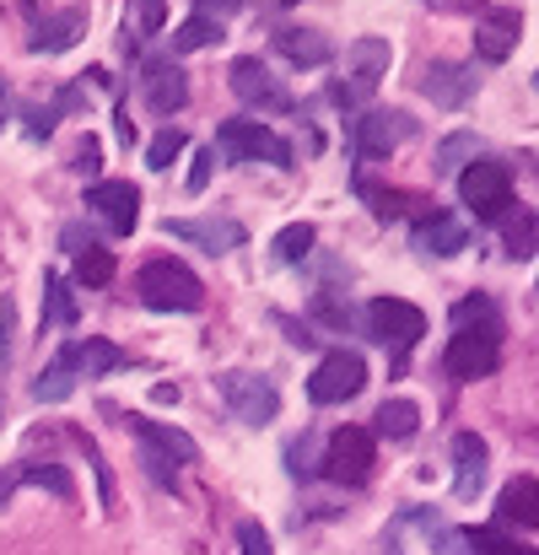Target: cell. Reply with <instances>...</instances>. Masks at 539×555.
I'll return each instance as SVG.
<instances>
[{
    "mask_svg": "<svg viewBox=\"0 0 539 555\" xmlns=\"http://www.w3.org/2000/svg\"><path fill=\"white\" fill-rule=\"evenodd\" d=\"M502 362V313L491 297H475V302H459L453 308V340L442 351V367L459 383H475V377H491Z\"/></svg>",
    "mask_w": 539,
    "mask_h": 555,
    "instance_id": "6da1fadb",
    "label": "cell"
},
{
    "mask_svg": "<svg viewBox=\"0 0 539 555\" xmlns=\"http://www.w3.org/2000/svg\"><path fill=\"white\" fill-rule=\"evenodd\" d=\"M136 297L152 308V313H194L205 302V286L200 275L183 264V259H152L141 275H136Z\"/></svg>",
    "mask_w": 539,
    "mask_h": 555,
    "instance_id": "7a4b0ae2",
    "label": "cell"
},
{
    "mask_svg": "<svg viewBox=\"0 0 539 555\" xmlns=\"http://www.w3.org/2000/svg\"><path fill=\"white\" fill-rule=\"evenodd\" d=\"M221 163H270V168H292V146L259 125V119H227L216 130V146H210Z\"/></svg>",
    "mask_w": 539,
    "mask_h": 555,
    "instance_id": "3957f363",
    "label": "cell"
},
{
    "mask_svg": "<svg viewBox=\"0 0 539 555\" xmlns=\"http://www.w3.org/2000/svg\"><path fill=\"white\" fill-rule=\"evenodd\" d=\"M459 199L475 210V221H502L513 210V173L491 157H475L459 168Z\"/></svg>",
    "mask_w": 539,
    "mask_h": 555,
    "instance_id": "277c9868",
    "label": "cell"
},
{
    "mask_svg": "<svg viewBox=\"0 0 539 555\" xmlns=\"http://www.w3.org/2000/svg\"><path fill=\"white\" fill-rule=\"evenodd\" d=\"M410 135H415V119L405 108H367L357 125H351V152H357L361 163H388Z\"/></svg>",
    "mask_w": 539,
    "mask_h": 555,
    "instance_id": "5b68a950",
    "label": "cell"
},
{
    "mask_svg": "<svg viewBox=\"0 0 539 555\" xmlns=\"http://www.w3.org/2000/svg\"><path fill=\"white\" fill-rule=\"evenodd\" d=\"M388 60H394V49H388V38H357L351 49H346V81L330 92L341 108H361L372 92H377V81L388 76Z\"/></svg>",
    "mask_w": 539,
    "mask_h": 555,
    "instance_id": "8992f818",
    "label": "cell"
},
{
    "mask_svg": "<svg viewBox=\"0 0 539 555\" xmlns=\"http://www.w3.org/2000/svg\"><path fill=\"white\" fill-rule=\"evenodd\" d=\"M367 330H372V340H377L383 351L405 357V351L426 335V313H421L415 302H405V297H377V302L367 308Z\"/></svg>",
    "mask_w": 539,
    "mask_h": 555,
    "instance_id": "52a82bcc",
    "label": "cell"
},
{
    "mask_svg": "<svg viewBox=\"0 0 539 555\" xmlns=\"http://www.w3.org/2000/svg\"><path fill=\"white\" fill-rule=\"evenodd\" d=\"M130 431L146 442V448H141V453H146V469H152L163 486H174V464H194V459H200L194 437H183L179 426H163V421L130 415Z\"/></svg>",
    "mask_w": 539,
    "mask_h": 555,
    "instance_id": "ba28073f",
    "label": "cell"
},
{
    "mask_svg": "<svg viewBox=\"0 0 539 555\" xmlns=\"http://www.w3.org/2000/svg\"><path fill=\"white\" fill-rule=\"evenodd\" d=\"M221 399H227V410H232L243 426H270V421L281 415V393H275V383L259 377V372H227V377H221Z\"/></svg>",
    "mask_w": 539,
    "mask_h": 555,
    "instance_id": "9c48e42d",
    "label": "cell"
},
{
    "mask_svg": "<svg viewBox=\"0 0 539 555\" xmlns=\"http://www.w3.org/2000/svg\"><path fill=\"white\" fill-rule=\"evenodd\" d=\"M372 459H377V448H372V431L367 426H341L335 437H330V448H324V475L335 480V486H361L367 475H372Z\"/></svg>",
    "mask_w": 539,
    "mask_h": 555,
    "instance_id": "30bf717a",
    "label": "cell"
},
{
    "mask_svg": "<svg viewBox=\"0 0 539 555\" xmlns=\"http://www.w3.org/2000/svg\"><path fill=\"white\" fill-rule=\"evenodd\" d=\"M361 388H367V362L357 351H330L308 377V399L313 404H346V399H357Z\"/></svg>",
    "mask_w": 539,
    "mask_h": 555,
    "instance_id": "8fae6325",
    "label": "cell"
},
{
    "mask_svg": "<svg viewBox=\"0 0 539 555\" xmlns=\"http://www.w3.org/2000/svg\"><path fill=\"white\" fill-rule=\"evenodd\" d=\"M232 92H238L248 108H259V114H292V108H297V98H292L259 60H238V65H232Z\"/></svg>",
    "mask_w": 539,
    "mask_h": 555,
    "instance_id": "7c38bea8",
    "label": "cell"
},
{
    "mask_svg": "<svg viewBox=\"0 0 539 555\" xmlns=\"http://www.w3.org/2000/svg\"><path fill=\"white\" fill-rule=\"evenodd\" d=\"M87 210H98V221L108 232H136V221H141V189L125 184V179H103V184L87 189Z\"/></svg>",
    "mask_w": 539,
    "mask_h": 555,
    "instance_id": "4fadbf2b",
    "label": "cell"
},
{
    "mask_svg": "<svg viewBox=\"0 0 539 555\" xmlns=\"http://www.w3.org/2000/svg\"><path fill=\"white\" fill-rule=\"evenodd\" d=\"M518 33H524V16H518L513 5H497V11H486V16L475 22V54H480L486 65H502V60L518 49Z\"/></svg>",
    "mask_w": 539,
    "mask_h": 555,
    "instance_id": "5bb4252c",
    "label": "cell"
},
{
    "mask_svg": "<svg viewBox=\"0 0 539 555\" xmlns=\"http://www.w3.org/2000/svg\"><path fill=\"white\" fill-rule=\"evenodd\" d=\"M421 92L437 103V108H464L475 98V70L470 65H453V60H432L426 76H421Z\"/></svg>",
    "mask_w": 539,
    "mask_h": 555,
    "instance_id": "9a60e30c",
    "label": "cell"
},
{
    "mask_svg": "<svg viewBox=\"0 0 539 555\" xmlns=\"http://www.w3.org/2000/svg\"><path fill=\"white\" fill-rule=\"evenodd\" d=\"M415 254H426V259H448V254H459L464 243H470V227L459 221V216H448V210H432L421 227H415Z\"/></svg>",
    "mask_w": 539,
    "mask_h": 555,
    "instance_id": "2e32d148",
    "label": "cell"
},
{
    "mask_svg": "<svg viewBox=\"0 0 539 555\" xmlns=\"http://www.w3.org/2000/svg\"><path fill=\"white\" fill-rule=\"evenodd\" d=\"M486 486V442L475 431L453 437V496L459 502H475Z\"/></svg>",
    "mask_w": 539,
    "mask_h": 555,
    "instance_id": "e0dca14e",
    "label": "cell"
},
{
    "mask_svg": "<svg viewBox=\"0 0 539 555\" xmlns=\"http://www.w3.org/2000/svg\"><path fill=\"white\" fill-rule=\"evenodd\" d=\"M141 92H146V103H152L157 114H179L183 103H189V81H183V70L174 60H152Z\"/></svg>",
    "mask_w": 539,
    "mask_h": 555,
    "instance_id": "ac0fdd59",
    "label": "cell"
},
{
    "mask_svg": "<svg viewBox=\"0 0 539 555\" xmlns=\"http://www.w3.org/2000/svg\"><path fill=\"white\" fill-rule=\"evenodd\" d=\"M81 33H87V11L81 5H65V11H54V16H43L33 27V49L38 54H65Z\"/></svg>",
    "mask_w": 539,
    "mask_h": 555,
    "instance_id": "d6986e66",
    "label": "cell"
},
{
    "mask_svg": "<svg viewBox=\"0 0 539 555\" xmlns=\"http://www.w3.org/2000/svg\"><path fill=\"white\" fill-rule=\"evenodd\" d=\"M65 357H70L76 377H108V372L130 367V357H125L114 340H70V346H65Z\"/></svg>",
    "mask_w": 539,
    "mask_h": 555,
    "instance_id": "ffe728a7",
    "label": "cell"
},
{
    "mask_svg": "<svg viewBox=\"0 0 539 555\" xmlns=\"http://www.w3.org/2000/svg\"><path fill=\"white\" fill-rule=\"evenodd\" d=\"M497 524H518V529H539V480L518 475L502 496H497Z\"/></svg>",
    "mask_w": 539,
    "mask_h": 555,
    "instance_id": "44dd1931",
    "label": "cell"
},
{
    "mask_svg": "<svg viewBox=\"0 0 539 555\" xmlns=\"http://www.w3.org/2000/svg\"><path fill=\"white\" fill-rule=\"evenodd\" d=\"M174 237L200 243L205 254H227V248H243V227L238 221H168Z\"/></svg>",
    "mask_w": 539,
    "mask_h": 555,
    "instance_id": "7402d4cb",
    "label": "cell"
},
{
    "mask_svg": "<svg viewBox=\"0 0 539 555\" xmlns=\"http://www.w3.org/2000/svg\"><path fill=\"white\" fill-rule=\"evenodd\" d=\"M415 426H421L415 399H383V404H377V415H372V431H377V437H388V442H410V437H415Z\"/></svg>",
    "mask_w": 539,
    "mask_h": 555,
    "instance_id": "603a6c76",
    "label": "cell"
},
{
    "mask_svg": "<svg viewBox=\"0 0 539 555\" xmlns=\"http://www.w3.org/2000/svg\"><path fill=\"white\" fill-rule=\"evenodd\" d=\"M163 22H168V0H125V43H146V38H157L163 33Z\"/></svg>",
    "mask_w": 539,
    "mask_h": 555,
    "instance_id": "cb8c5ba5",
    "label": "cell"
},
{
    "mask_svg": "<svg viewBox=\"0 0 539 555\" xmlns=\"http://www.w3.org/2000/svg\"><path fill=\"white\" fill-rule=\"evenodd\" d=\"M275 49H281L292 65H324V60H330L324 33H308V27H286V33H275Z\"/></svg>",
    "mask_w": 539,
    "mask_h": 555,
    "instance_id": "d4e9b609",
    "label": "cell"
},
{
    "mask_svg": "<svg viewBox=\"0 0 539 555\" xmlns=\"http://www.w3.org/2000/svg\"><path fill=\"white\" fill-rule=\"evenodd\" d=\"M76 383H81V377H76V367H70V357L60 351V357H54L49 367L38 372V383H33V393H38L43 404H60V399H70V393H76Z\"/></svg>",
    "mask_w": 539,
    "mask_h": 555,
    "instance_id": "484cf974",
    "label": "cell"
},
{
    "mask_svg": "<svg viewBox=\"0 0 539 555\" xmlns=\"http://www.w3.org/2000/svg\"><path fill=\"white\" fill-rule=\"evenodd\" d=\"M502 243H508V254L513 259H529L535 254V243H539V221L518 205V216H502Z\"/></svg>",
    "mask_w": 539,
    "mask_h": 555,
    "instance_id": "4316f807",
    "label": "cell"
},
{
    "mask_svg": "<svg viewBox=\"0 0 539 555\" xmlns=\"http://www.w3.org/2000/svg\"><path fill=\"white\" fill-rule=\"evenodd\" d=\"M308 248H313V227H308V221L281 227V232H275V243H270V254H275L281 264H303V259H308Z\"/></svg>",
    "mask_w": 539,
    "mask_h": 555,
    "instance_id": "83f0119b",
    "label": "cell"
},
{
    "mask_svg": "<svg viewBox=\"0 0 539 555\" xmlns=\"http://www.w3.org/2000/svg\"><path fill=\"white\" fill-rule=\"evenodd\" d=\"M76 281H81V286H108V281H114V254L98 248V243L76 248Z\"/></svg>",
    "mask_w": 539,
    "mask_h": 555,
    "instance_id": "f1b7e54d",
    "label": "cell"
},
{
    "mask_svg": "<svg viewBox=\"0 0 539 555\" xmlns=\"http://www.w3.org/2000/svg\"><path fill=\"white\" fill-rule=\"evenodd\" d=\"M16 486H49L54 496H70V491H76V480H70L60 464H22V469H16Z\"/></svg>",
    "mask_w": 539,
    "mask_h": 555,
    "instance_id": "f546056e",
    "label": "cell"
},
{
    "mask_svg": "<svg viewBox=\"0 0 539 555\" xmlns=\"http://www.w3.org/2000/svg\"><path fill=\"white\" fill-rule=\"evenodd\" d=\"M221 38V22H210V16H189L179 33H174V54H194V49H205V43H216Z\"/></svg>",
    "mask_w": 539,
    "mask_h": 555,
    "instance_id": "4dcf8cb0",
    "label": "cell"
},
{
    "mask_svg": "<svg viewBox=\"0 0 539 555\" xmlns=\"http://www.w3.org/2000/svg\"><path fill=\"white\" fill-rule=\"evenodd\" d=\"M43 319L49 324H70L76 319V302H70V286H65V275H43Z\"/></svg>",
    "mask_w": 539,
    "mask_h": 555,
    "instance_id": "1f68e13d",
    "label": "cell"
},
{
    "mask_svg": "<svg viewBox=\"0 0 539 555\" xmlns=\"http://www.w3.org/2000/svg\"><path fill=\"white\" fill-rule=\"evenodd\" d=\"M464 540H470V551H480V555H539L535 545H518V540H508L502 529H470Z\"/></svg>",
    "mask_w": 539,
    "mask_h": 555,
    "instance_id": "d6a6232c",
    "label": "cell"
},
{
    "mask_svg": "<svg viewBox=\"0 0 539 555\" xmlns=\"http://www.w3.org/2000/svg\"><path fill=\"white\" fill-rule=\"evenodd\" d=\"M70 108H81V92H76V87H65V92H60V98H54L49 108L27 114V119H33V125H27V130H33V141H43V135L54 130V119H60V114H70Z\"/></svg>",
    "mask_w": 539,
    "mask_h": 555,
    "instance_id": "836d02e7",
    "label": "cell"
},
{
    "mask_svg": "<svg viewBox=\"0 0 539 555\" xmlns=\"http://www.w3.org/2000/svg\"><path fill=\"white\" fill-rule=\"evenodd\" d=\"M183 146H189V135H183V130H174V125H163V135L146 146V168H157V173H163V168L179 157Z\"/></svg>",
    "mask_w": 539,
    "mask_h": 555,
    "instance_id": "e575fe53",
    "label": "cell"
},
{
    "mask_svg": "<svg viewBox=\"0 0 539 555\" xmlns=\"http://www.w3.org/2000/svg\"><path fill=\"white\" fill-rule=\"evenodd\" d=\"M464 157L475 163V135H448V141H442V152H437V168H442V173H453Z\"/></svg>",
    "mask_w": 539,
    "mask_h": 555,
    "instance_id": "d590c367",
    "label": "cell"
},
{
    "mask_svg": "<svg viewBox=\"0 0 539 555\" xmlns=\"http://www.w3.org/2000/svg\"><path fill=\"white\" fill-rule=\"evenodd\" d=\"M11 340H16V302L0 297V372L11 367Z\"/></svg>",
    "mask_w": 539,
    "mask_h": 555,
    "instance_id": "8d00e7d4",
    "label": "cell"
},
{
    "mask_svg": "<svg viewBox=\"0 0 539 555\" xmlns=\"http://www.w3.org/2000/svg\"><path fill=\"white\" fill-rule=\"evenodd\" d=\"M238 545H243V555H275L270 551V534H265L259 524H243V529H238Z\"/></svg>",
    "mask_w": 539,
    "mask_h": 555,
    "instance_id": "74e56055",
    "label": "cell"
},
{
    "mask_svg": "<svg viewBox=\"0 0 539 555\" xmlns=\"http://www.w3.org/2000/svg\"><path fill=\"white\" fill-rule=\"evenodd\" d=\"M210 168H216V152H200V157H194V173H189V189H194V194L205 189V179H210Z\"/></svg>",
    "mask_w": 539,
    "mask_h": 555,
    "instance_id": "f35d334b",
    "label": "cell"
},
{
    "mask_svg": "<svg viewBox=\"0 0 539 555\" xmlns=\"http://www.w3.org/2000/svg\"><path fill=\"white\" fill-rule=\"evenodd\" d=\"M11 491H16V469H0V507L11 502Z\"/></svg>",
    "mask_w": 539,
    "mask_h": 555,
    "instance_id": "ab89813d",
    "label": "cell"
},
{
    "mask_svg": "<svg viewBox=\"0 0 539 555\" xmlns=\"http://www.w3.org/2000/svg\"><path fill=\"white\" fill-rule=\"evenodd\" d=\"M5 108H11V87L0 81V125H5Z\"/></svg>",
    "mask_w": 539,
    "mask_h": 555,
    "instance_id": "60d3db41",
    "label": "cell"
},
{
    "mask_svg": "<svg viewBox=\"0 0 539 555\" xmlns=\"http://www.w3.org/2000/svg\"><path fill=\"white\" fill-rule=\"evenodd\" d=\"M205 5H238V0H205Z\"/></svg>",
    "mask_w": 539,
    "mask_h": 555,
    "instance_id": "b9f144b4",
    "label": "cell"
},
{
    "mask_svg": "<svg viewBox=\"0 0 539 555\" xmlns=\"http://www.w3.org/2000/svg\"><path fill=\"white\" fill-rule=\"evenodd\" d=\"M535 81H539V76H535Z\"/></svg>",
    "mask_w": 539,
    "mask_h": 555,
    "instance_id": "7bdbcfd3",
    "label": "cell"
}]
</instances>
